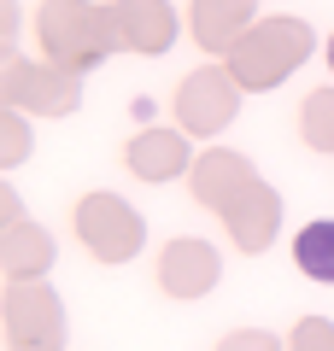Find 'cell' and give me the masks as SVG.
I'll return each mask as SVG.
<instances>
[{
	"label": "cell",
	"mask_w": 334,
	"mask_h": 351,
	"mask_svg": "<svg viewBox=\"0 0 334 351\" xmlns=\"http://www.w3.org/2000/svg\"><path fill=\"white\" fill-rule=\"evenodd\" d=\"M293 263L311 281H334V223H311L293 240Z\"/></svg>",
	"instance_id": "6da1fadb"
},
{
	"label": "cell",
	"mask_w": 334,
	"mask_h": 351,
	"mask_svg": "<svg viewBox=\"0 0 334 351\" xmlns=\"http://www.w3.org/2000/svg\"><path fill=\"white\" fill-rule=\"evenodd\" d=\"M329 71H334V36H329Z\"/></svg>",
	"instance_id": "7a4b0ae2"
}]
</instances>
